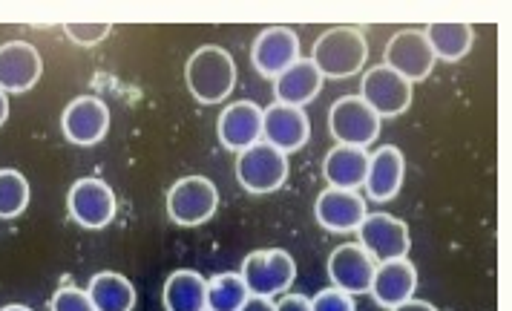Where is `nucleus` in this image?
Wrapping results in <instances>:
<instances>
[{
	"instance_id": "nucleus-22",
	"label": "nucleus",
	"mask_w": 512,
	"mask_h": 311,
	"mask_svg": "<svg viewBox=\"0 0 512 311\" xmlns=\"http://www.w3.org/2000/svg\"><path fill=\"white\" fill-rule=\"evenodd\" d=\"M162 300L167 311H208V280L199 271H173Z\"/></svg>"
},
{
	"instance_id": "nucleus-27",
	"label": "nucleus",
	"mask_w": 512,
	"mask_h": 311,
	"mask_svg": "<svg viewBox=\"0 0 512 311\" xmlns=\"http://www.w3.org/2000/svg\"><path fill=\"white\" fill-rule=\"evenodd\" d=\"M49 309L52 311H95V306H93V300H90V294H87L84 288L64 286L52 294V303H49Z\"/></svg>"
},
{
	"instance_id": "nucleus-15",
	"label": "nucleus",
	"mask_w": 512,
	"mask_h": 311,
	"mask_svg": "<svg viewBox=\"0 0 512 311\" xmlns=\"http://www.w3.org/2000/svg\"><path fill=\"white\" fill-rule=\"evenodd\" d=\"M44 61L41 52L29 41H9L0 47V90L9 93H26L41 81Z\"/></svg>"
},
{
	"instance_id": "nucleus-28",
	"label": "nucleus",
	"mask_w": 512,
	"mask_h": 311,
	"mask_svg": "<svg viewBox=\"0 0 512 311\" xmlns=\"http://www.w3.org/2000/svg\"><path fill=\"white\" fill-rule=\"evenodd\" d=\"M64 32H67V38L75 41V44H81V47H93V44H101L110 32H113V26L110 24H67L64 26Z\"/></svg>"
},
{
	"instance_id": "nucleus-34",
	"label": "nucleus",
	"mask_w": 512,
	"mask_h": 311,
	"mask_svg": "<svg viewBox=\"0 0 512 311\" xmlns=\"http://www.w3.org/2000/svg\"><path fill=\"white\" fill-rule=\"evenodd\" d=\"M0 311H32L29 306H6V309H0Z\"/></svg>"
},
{
	"instance_id": "nucleus-7",
	"label": "nucleus",
	"mask_w": 512,
	"mask_h": 311,
	"mask_svg": "<svg viewBox=\"0 0 512 311\" xmlns=\"http://www.w3.org/2000/svg\"><path fill=\"white\" fill-rule=\"evenodd\" d=\"M328 127L337 144H349V147H369L380 136V119L360 96L334 101L328 113Z\"/></svg>"
},
{
	"instance_id": "nucleus-4",
	"label": "nucleus",
	"mask_w": 512,
	"mask_h": 311,
	"mask_svg": "<svg viewBox=\"0 0 512 311\" xmlns=\"http://www.w3.org/2000/svg\"><path fill=\"white\" fill-rule=\"evenodd\" d=\"M236 179L239 185L254 196L280 191L288 179V156L274 150L271 144L256 142L254 147L242 150L236 159Z\"/></svg>"
},
{
	"instance_id": "nucleus-21",
	"label": "nucleus",
	"mask_w": 512,
	"mask_h": 311,
	"mask_svg": "<svg viewBox=\"0 0 512 311\" xmlns=\"http://www.w3.org/2000/svg\"><path fill=\"white\" fill-rule=\"evenodd\" d=\"M366 170H369V150L366 147L337 144L334 150H328L326 162H323V173H326L328 185L340 188V191L363 188Z\"/></svg>"
},
{
	"instance_id": "nucleus-1",
	"label": "nucleus",
	"mask_w": 512,
	"mask_h": 311,
	"mask_svg": "<svg viewBox=\"0 0 512 311\" xmlns=\"http://www.w3.org/2000/svg\"><path fill=\"white\" fill-rule=\"evenodd\" d=\"M369 41L357 26H331L311 49V64L323 78H351L366 67Z\"/></svg>"
},
{
	"instance_id": "nucleus-9",
	"label": "nucleus",
	"mask_w": 512,
	"mask_h": 311,
	"mask_svg": "<svg viewBox=\"0 0 512 311\" xmlns=\"http://www.w3.org/2000/svg\"><path fill=\"white\" fill-rule=\"evenodd\" d=\"M386 67L395 70L409 84L426 81L435 70V52L429 47L423 29H400L386 44Z\"/></svg>"
},
{
	"instance_id": "nucleus-19",
	"label": "nucleus",
	"mask_w": 512,
	"mask_h": 311,
	"mask_svg": "<svg viewBox=\"0 0 512 311\" xmlns=\"http://www.w3.org/2000/svg\"><path fill=\"white\" fill-rule=\"evenodd\" d=\"M403 173H406V159L397 150L395 144H386L380 150H374L369 156V170H366V182L363 188L369 191V199L374 202H389L395 199L403 188Z\"/></svg>"
},
{
	"instance_id": "nucleus-14",
	"label": "nucleus",
	"mask_w": 512,
	"mask_h": 311,
	"mask_svg": "<svg viewBox=\"0 0 512 311\" xmlns=\"http://www.w3.org/2000/svg\"><path fill=\"white\" fill-rule=\"evenodd\" d=\"M64 136L78 147H93L110 130V107L95 96H81L72 101L61 116Z\"/></svg>"
},
{
	"instance_id": "nucleus-33",
	"label": "nucleus",
	"mask_w": 512,
	"mask_h": 311,
	"mask_svg": "<svg viewBox=\"0 0 512 311\" xmlns=\"http://www.w3.org/2000/svg\"><path fill=\"white\" fill-rule=\"evenodd\" d=\"M6 119H9V98L0 90V127L6 124Z\"/></svg>"
},
{
	"instance_id": "nucleus-16",
	"label": "nucleus",
	"mask_w": 512,
	"mask_h": 311,
	"mask_svg": "<svg viewBox=\"0 0 512 311\" xmlns=\"http://www.w3.org/2000/svg\"><path fill=\"white\" fill-rule=\"evenodd\" d=\"M366 214H369L366 199L357 191H340V188H326L317 196V205H314L317 222L331 234L357 231Z\"/></svg>"
},
{
	"instance_id": "nucleus-17",
	"label": "nucleus",
	"mask_w": 512,
	"mask_h": 311,
	"mask_svg": "<svg viewBox=\"0 0 512 311\" xmlns=\"http://www.w3.org/2000/svg\"><path fill=\"white\" fill-rule=\"evenodd\" d=\"M418 288V271L415 265L403 260H389V263H377L372 280V297L377 306L383 309H395L400 303L412 300Z\"/></svg>"
},
{
	"instance_id": "nucleus-26",
	"label": "nucleus",
	"mask_w": 512,
	"mask_h": 311,
	"mask_svg": "<svg viewBox=\"0 0 512 311\" xmlns=\"http://www.w3.org/2000/svg\"><path fill=\"white\" fill-rule=\"evenodd\" d=\"M29 208V182L21 170H0V219H15Z\"/></svg>"
},
{
	"instance_id": "nucleus-18",
	"label": "nucleus",
	"mask_w": 512,
	"mask_h": 311,
	"mask_svg": "<svg viewBox=\"0 0 512 311\" xmlns=\"http://www.w3.org/2000/svg\"><path fill=\"white\" fill-rule=\"evenodd\" d=\"M262 139V107L254 101H236L219 116V142L228 150H248Z\"/></svg>"
},
{
	"instance_id": "nucleus-20",
	"label": "nucleus",
	"mask_w": 512,
	"mask_h": 311,
	"mask_svg": "<svg viewBox=\"0 0 512 311\" xmlns=\"http://www.w3.org/2000/svg\"><path fill=\"white\" fill-rule=\"evenodd\" d=\"M323 75L311 64V58H300L297 64H291L288 70L274 78V96L277 104H288V107H300L311 104L323 90Z\"/></svg>"
},
{
	"instance_id": "nucleus-2",
	"label": "nucleus",
	"mask_w": 512,
	"mask_h": 311,
	"mask_svg": "<svg viewBox=\"0 0 512 311\" xmlns=\"http://www.w3.org/2000/svg\"><path fill=\"white\" fill-rule=\"evenodd\" d=\"M185 81L190 96L199 104H222L236 87V64L231 52L222 47H199L185 67Z\"/></svg>"
},
{
	"instance_id": "nucleus-8",
	"label": "nucleus",
	"mask_w": 512,
	"mask_h": 311,
	"mask_svg": "<svg viewBox=\"0 0 512 311\" xmlns=\"http://www.w3.org/2000/svg\"><path fill=\"white\" fill-rule=\"evenodd\" d=\"M303 58V44L300 35L291 26H268L256 35L251 47V64L259 75L277 78Z\"/></svg>"
},
{
	"instance_id": "nucleus-30",
	"label": "nucleus",
	"mask_w": 512,
	"mask_h": 311,
	"mask_svg": "<svg viewBox=\"0 0 512 311\" xmlns=\"http://www.w3.org/2000/svg\"><path fill=\"white\" fill-rule=\"evenodd\" d=\"M274 306L277 311H311V300L303 294H282V300Z\"/></svg>"
},
{
	"instance_id": "nucleus-6",
	"label": "nucleus",
	"mask_w": 512,
	"mask_h": 311,
	"mask_svg": "<svg viewBox=\"0 0 512 311\" xmlns=\"http://www.w3.org/2000/svg\"><path fill=\"white\" fill-rule=\"evenodd\" d=\"M67 208H70V216L81 228L101 231V228H107L116 219L118 202L113 188L104 179L87 176V179H78L70 188Z\"/></svg>"
},
{
	"instance_id": "nucleus-5",
	"label": "nucleus",
	"mask_w": 512,
	"mask_h": 311,
	"mask_svg": "<svg viewBox=\"0 0 512 311\" xmlns=\"http://www.w3.org/2000/svg\"><path fill=\"white\" fill-rule=\"evenodd\" d=\"M219 208V191L208 176H185L167 193V214L176 225L196 228Z\"/></svg>"
},
{
	"instance_id": "nucleus-23",
	"label": "nucleus",
	"mask_w": 512,
	"mask_h": 311,
	"mask_svg": "<svg viewBox=\"0 0 512 311\" xmlns=\"http://www.w3.org/2000/svg\"><path fill=\"white\" fill-rule=\"evenodd\" d=\"M95 311H133L136 309V288L127 277L116 271H101L90 280L87 288Z\"/></svg>"
},
{
	"instance_id": "nucleus-31",
	"label": "nucleus",
	"mask_w": 512,
	"mask_h": 311,
	"mask_svg": "<svg viewBox=\"0 0 512 311\" xmlns=\"http://www.w3.org/2000/svg\"><path fill=\"white\" fill-rule=\"evenodd\" d=\"M389 311H438L432 303H426V300H406V303H400V306H395V309Z\"/></svg>"
},
{
	"instance_id": "nucleus-29",
	"label": "nucleus",
	"mask_w": 512,
	"mask_h": 311,
	"mask_svg": "<svg viewBox=\"0 0 512 311\" xmlns=\"http://www.w3.org/2000/svg\"><path fill=\"white\" fill-rule=\"evenodd\" d=\"M311 311H357L354 297L340 291V288H323L314 300H311Z\"/></svg>"
},
{
	"instance_id": "nucleus-3",
	"label": "nucleus",
	"mask_w": 512,
	"mask_h": 311,
	"mask_svg": "<svg viewBox=\"0 0 512 311\" xmlns=\"http://www.w3.org/2000/svg\"><path fill=\"white\" fill-rule=\"evenodd\" d=\"M245 286L251 291V297H277L285 294L297 280V263L288 251L282 248H262L245 257L242 263V274Z\"/></svg>"
},
{
	"instance_id": "nucleus-32",
	"label": "nucleus",
	"mask_w": 512,
	"mask_h": 311,
	"mask_svg": "<svg viewBox=\"0 0 512 311\" xmlns=\"http://www.w3.org/2000/svg\"><path fill=\"white\" fill-rule=\"evenodd\" d=\"M239 311H277V306L271 300H265V297H251Z\"/></svg>"
},
{
	"instance_id": "nucleus-24",
	"label": "nucleus",
	"mask_w": 512,
	"mask_h": 311,
	"mask_svg": "<svg viewBox=\"0 0 512 311\" xmlns=\"http://www.w3.org/2000/svg\"><path fill=\"white\" fill-rule=\"evenodd\" d=\"M429 47L435 52V61H461L469 55L472 41H475V29L469 24H429L423 29Z\"/></svg>"
},
{
	"instance_id": "nucleus-10",
	"label": "nucleus",
	"mask_w": 512,
	"mask_h": 311,
	"mask_svg": "<svg viewBox=\"0 0 512 311\" xmlns=\"http://www.w3.org/2000/svg\"><path fill=\"white\" fill-rule=\"evenodd\" d=\"M357 234H360V245L374 257V263L403 260L412 248L409 225L392 214H366Z\"/></svg>"
},
{
	"instance_id": "nucleus-11",
	"label": "nucleus",
	"mask_w": 512,
	"mask_h": 311,
	"mask_svg": "<svg viewBox=\"0 0 512 311\" xmlns=\"http://www.w3.org/2000/svg\"><path fill=\"white\" fill-rule=\"evenodd\" d=\"M360 98L377 113V119L383 116L395 119V116H403L412 104V84L400 78L395 70H389L386 64H380L366 72Z\"/></svg>"
},
{
	"instance_id": "nucleus-25",
	"label": "nucleus",
	"mask_w": 512,
	"mask_h": 311,
	"mask_svg": "<svg viewBox=\"0 0 512 311\" xmlns=\"http://www.w3.org/2000/svg\"><path fill=\"white\" fill-rule=\"evenodd\" d=\"M251 300V291L239 274H216L208 280V311H239Z\"/></svg>"
},
{
	"instance_id": "nucleus-12",
	"label": "nucleus",
	"mask_w": 512,
	"mask_h": 311,
	"mask_svg": "<svg viewBox=\"0 0 512 311\" xmlns=\"http://www.w3.org/2000/svg\"><path fill=\"white\" fill-rule=\"evenodd\" d=\"M374 257L360 245V242H349L331 251L328 257V280L331 286L346 291V294H366L372 288L374 280Z\"/></svg>"
},
{
	"instance_id": "nucleus-13",
	"label": "nucleus",
	"mask_w": 512,
	"mask_h": 311,
	"mask_svg": "<svg viewBox=\"0 0 512 311\" xmlns=\"http://www.w3.org/2000/svg\"><path fill=\"white\" fill-rule=\"evenodd\" d=\"M262 136L265 144H271L280 153H294L308 144L311 139V119L300 107H288V104H271L268 110H262Z\"/></svg>"
}]
</instances>
